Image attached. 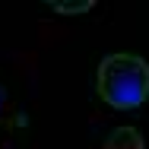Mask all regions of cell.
I'll return each mask as SVG.
<instances>
[{"label": "cell", "instance_id": "277c9868", "mask_svg": "<svg viewBox=\"0 0 149 149\" xmlns=\"http://www.w3.org/2000/svg\"><path fill=\"white\" fill-rule=\"evenodd\" d=\"M0 111H3V92H0Z\"/></svg>", "mask_w": 149, "mask_h": 149}, {"label": "cell", "instance_id": "7a4b0ae2", "mask_svg": "<svg viewBox=\"0 0 149 149\" xmlns=\"http://www.w3.org/2000/svg\"><path fill=\"white\" fill-rule=\"evenodd\" d=\"M105 149H146V143H143V133L133 124H124V127H114L108 133Z\"/></svg>", "mask_w": 149, "mask_h": 149}, {"label": "cell", "instance_id": "6da1fadb", "mask_svg": "<svg viewBox=\"0 0 149 149\" xmlns=\"http://www.w3.org/2000/svg\"><path fill=\"white\" fill-rule=\"evenodd\" d=\"M98 95L114 108H133L149 95V60L140 54H108L98 63Z\"/></svg>", "mask_w": 149, "mask_h": 149}, {"label": "cell", "instance_id": "3957f363", "mask_svg": "<svg viewBox=\"0 0 149 149\" xmlns=\"http://www.w3.org/2000/svg\"><path fill=\"white\" fill-rule=\"evenodd\" d=\"M54 6L63 10V13H79V10H89L92 0H79V3H57V0H54Z\"/></svg>", "mask_w": 149, "mask_h": 149}]
</instances>
